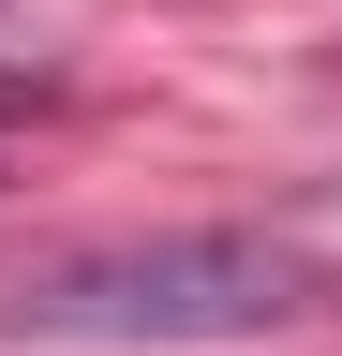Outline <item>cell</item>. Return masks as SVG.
Masks as SVG:
<instances>
[{
  "label": "cell",
  "mask_w": 342,
  "mask_h": 356,
  "mask_svg": "<svg viewBox=\"0 0 342 356\" xmlns=\"http://www.w3.org/2000/svg\"><path fill=\"white\" fill-rule=\"evenodd\" d=\"M15 119H45V74H30V60H0V134H15Z\"/></svg>",
  "instance_id": "obj_2"
},
{
  "label": "cell",
  "mask_w": 342,
  "mask_h": 356,
  "mask_svg": "<svg viewBox=\"0 0 342 356\" xmlns=\"http://www.w3.org/2000/svg\"><path fill=\"white\" fill-rule=\"evenodd\" d=\"M0 15H15V0H0Z\"/></svg>",
  "instance_id": "obj_3"
},
{
  "label": "cell",
  "mask_w": 342,
  "mask_h": 356,
  "mask_svg": "<svg viewBox=\"0 0 342 356\" xmlns=\"http://www.w3.org/2000/svg\"><path fill=\"white\" fill-rule=\"evenodd\" d=\"M327 312V252L268 222H164V238H75L0 282V341H268Z\"/></svg>",
  "instance_id": "obj_1"
}]
</instances>
